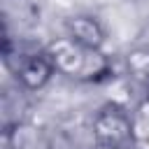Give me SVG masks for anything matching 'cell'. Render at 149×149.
Segmentation results:
<instances>
[{"instance_id": "4", "label": "cell", "mask_w": 149, "mask_h": 149, "mask_svg": "<svg viewBox=\"0 0 149 149\" xmlns=\"http://www.w3.org/2000/svg\"><path fill=\"white\" fill-rule=\"evenodd\" d=\"M7 142H9V149H47L44 137L35 128L23 123H16L12 130H7Z\"/></svg>"}, {"instance_id": "1", "label": "cell", "mask_w": 149, "mask_h": 149, "mask_svg": "<svg viewBox=\"0 0 149 149\" xmlns=\"http://www.w3.org/2000/svg\"><path fill=\"white\" fill-rule=\"evenodd\" d=\"M93 137L100 149H123L133 140V121L123 109L107 107L93 121Z\"/></svg>"}, {"instance_id": "2", "label": "cell", "mask_w": 149, "mask_h": 149, "mask_svg": "<svg viewBox=\"0 0 149 149\" xmlns=\"http://www.w3.org/2000/svg\"><path fill=\"white\" fill-rule=\"evenodd\" d=\"M56 63H54V56L51 51H30V54H21L16 58V65H14V77L16 81L28 88V91H37L42 88L51 74H56Z\"/></svg>"}, {"instance_id": "3", "label": "cell", "mask_w": 149, "mask_h": 149, "mask_svg": "<svg viewBox=\"0 0 149 149\" xmlns=\"http://www.w3.org/2000/svg\"><path fill=\"white\" fill-rule=\"evenodd\" d=\"M68 37L74 40L77 44L81 47H88V49H98L102 47L105 42V33L100 28V23L91 16H77L68 23Z\"/></svg>"}]
</instances>
